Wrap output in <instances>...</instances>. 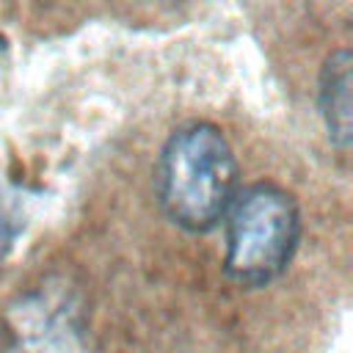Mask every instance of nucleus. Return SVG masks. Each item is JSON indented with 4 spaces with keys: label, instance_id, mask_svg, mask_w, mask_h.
<instances>
[{
    "label": "nucleus",
    "instance_id": "4",
    "mask_svg": "<svg viewBox=\"0 0 353 353\" xmlns=\"http://www.w3.org/2000/svg\"><path fill=\"white\" fill-rule=\"evenodd\" d=\"M6 50H8V41H6V36H3V33H0V58H3V55H6Z\"/></svg>",
    "mask_w": 353,
    "mask_h": 353
},
{
    "label": "nucleus",
    "instance_id": "2",
    "mask_svg": "<svg viewBox=\"0 0 353 353\" xmlns=\"http://www.w3.org/2000/svg\"><path fill=\"white\" fill-rule=\"evenodd\" d=\"M223 223V268L243 287H262L281 276L298 248L301 212L279 185L256 182L237 190Z\"/></svg>",
    "mask_w": 353,
    "mask_h": 353
},
{
    "label": "nucleus",
    "instance_id": "3",
    "mask_svg": "<svg viewBox=\"0 0 353 353\" xmlns=\"http://www.w3.org/2000/svg\"><path fill=\"white\" fill-rule=\"evenodd\" d=\"M317 105L328 141L347 152L350 146V50L339 47L325 55L317 80Z\"/></svg>",
    "mask_w": 353,
    "mask_h": 353
},
{
    "label": "nucleus",
    "instance_id": "1",
    "mask_svg": "<svg viewBox=\"0 0 353 353\" xmlns=\"http://www.w3.org/2000/svg\"><path fill=\"white\" fill-rule=\"evenodd\" d=\"M154 188L163 212L188 232L215 229L237 196V160L212 121L176 127L157 157Z\"/></svg>",
    "mask_w": 353,
    "mask_h": 353
}]
</instances>
